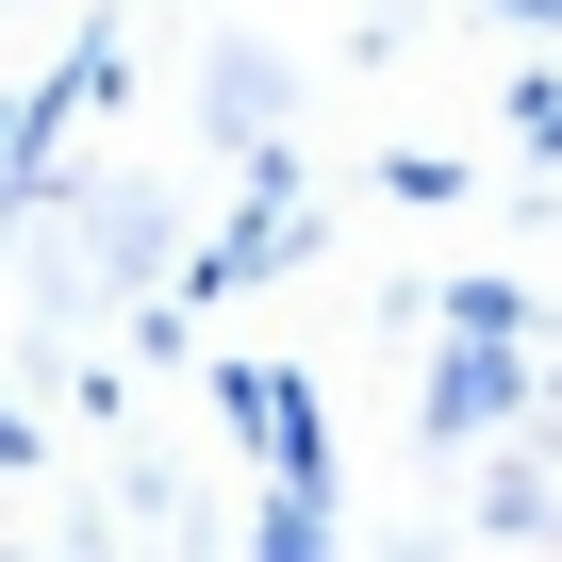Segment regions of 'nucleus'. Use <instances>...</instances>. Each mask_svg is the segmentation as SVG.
Masks as SVG:
<instances>
[{
    "mask_svg": "<svg viewBox=\"0 0 562 562\" xmlns=\"http://www.w3.org/2000/svg\"><path fill=\"white\" fill-rule=\"evenodd\" d=\"M513 116H529V149L562 166V83H513Z\"/></svg>",
    "mask_w": 562,
    "mask_h": 562,
    "instance_id": "obj_4",
    "label": "nucleus"
},
{
    "mask_svg": "<svg viewBox=\"0 0 562 562\" xmlns=\"http://www.w3.org/2000/svg\"><path fill=\"white\" fill-rule=\"evenodd\" d=\"M496 18H529V34H562V0H496Z\"/></svg>",
    "mask_w": 562,
    "mask_h": 562,
    "instance_id": "obj_5",
    "label": "nucleus"
},
{
    "mask_svg": "<svg viewBox=\"0 0 562 562\" xmlns=\"http://www.w3.org/2000/svg\"><path fill=\"white\" fill-rule=\"evenodd\" d=\"M480 529H496V546H562V496H546V463H529V447L496 463V496H480Z\"/></svg>",
    "mask_w": 562,
    "mask_h": 562,
    "instance_id": "obj_3",
    "label": "nucleus"
},
{
    "mask_svg": "<svg viewBox=\"0 0 562 562\" xmlns=\"http://www.w3.org/2000/svg\"><path fill=\"white\" fill-rule=\"evenodd\" d=\"M299 248H315V215H299V182L265 166V199H248V215L215 232V265H199V281H265V265H299Z\"/></svg>",
    "mask_w": 562,
    "mask_h": 562,
    "instance_id": "obj_2",
    "label": "nucleus"
},
{
    "mask_svg": "<svg viewBox=\"0 0 562 562\" xmlns=\"http://www.w3.org/2000/svg\"><path fill=\"white\" fill-rule=\"evenodd\" d=\"M513 397H529V348H513V331H463V348L430 364V430H447V447L513 430Z\"/></svg>",
    "mask_w": 562,
    "mask_h": 562,
    "instance_id": "obj_1",
    "label": "nucleus"
}]
</instances>
